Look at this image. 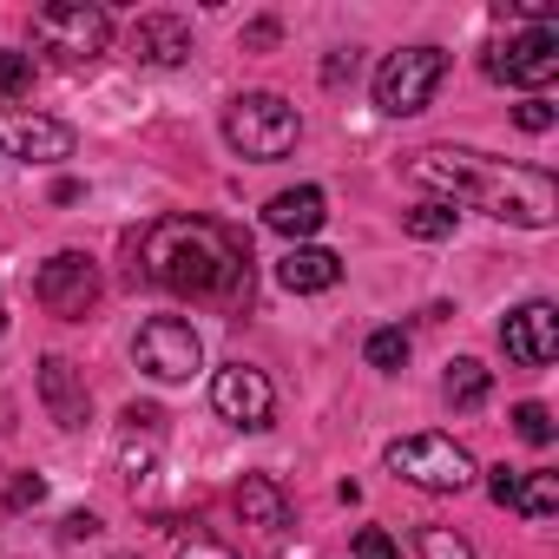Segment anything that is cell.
<instances>
[{
    "instance_id": "cell-1",
    "label": "cell",
    "mask_w": 559,
    "mask_h": 559,
    "mask_svg": "<svg viewBox=\"0 0 559 559\" xmlns=\"http://www.w3.org/2000/svg\"><path fill=\"white\" fill-rule=\"evenodd\" d=\"M408 178L428 185V191H441V204H474V211H487L500 224H520V230H546L559 217L552 171L507 165V158H487V152H467V145H428V152H415Z\"/></svg>"
},
{
    "instance_id": "cell-2",
    "label": "cell",
    "mask_w": 559,
    "mask_h": 559,
    "mask_svg": "<svg viewBox=\"0 0 559 559\" xmlns=\"http://www.w3.org/2000/svg\"><path fill=\"white\" fill-rule=\"evenodd\" d=\"M145 276L171 297L237 310L250 297V243L211 217H158L145 230Z\"/></svg>"
},
{
    "instance_id": "cell-3",
    "label": "cell",
    "mask_w": 559,
    "mask_h": 559,
    "mask_svg": "<svg viewBox=\"0 0 559 559\" xmlns=\"http://www.w3.org/2000/svg\"><path fill=\"white\" fill-rule=\"evenodd\" d=\"M224 139H230L237 158L276 165V158L297 152L304 119H297V106H290L284 93H243V99H230V112H224Z\"/></svg>"
},
{
    "instance_id": "cell-4",
    "label": "cell",
    "mask_w": 559,
    "mask_h": 559,
    "mask_svg": "<svg viewBox=\"0 0 559 559\" xmlns=\"http://www.w3.org/2000/svg\"><path fill=\"white\" fill-rule=\"evenodd\" d=\"M441 80H448V53L441 47H402L376 73V106L389 119H415V112H428V99L441 93Z\"/></svg>"
},
{
    "instance_id": "cell-5",
    "label": "cell",
    "mask_w": 559,
    "mask_h": 559,
    "mask_svg": "<svg viewBox=\"0 0 559 559\" xmlns=\"http://www.w3.org/2000/svg\"><path fill=\"white\" fill-rule=\"evenodd\" d=\"M389 467L428 493H461L474 480V461L454 435H408V441H389Z\"/></svg>"
},
{
    "instance_id": "cell-6",
    "label": "cell",
    "mask_w": 559,
    "mask_h": 559,
    "mask_svg": "<svg viewBox=\"0 0 559 559\" xmlns=\"http://www.w3.org/2000/svg\"><path fill=\"white\" fill-rule=\"evenodd\" d=\"M34 34L60 60H99L112 47V14L106 8H86V0H53V8H40Z\"/></svg>"
},
{
    "instance_id": "cell-7",
    "label": "cell",
    "mask_w": 559,
    "mask_h": 559,
    "mask_svg": "<svg viewBox=\"0 0 559 559\" xmlns=\"http://www.w3.org/2000/svg\"><path fill=\"white\" fill-rule=\"evenodd\" d=\"M132 356H139L145 376H158V382H185V376H198L204 343H198V330H191L185 317H152V323L139 330Z\"/></svg>"
},
{
    "instance_id": "cell-8",
    "label": "cell",
    "mask_w": 559,
    "mask_h": 559,
    "mask_svg": "<svg viewBox=\"0 0 559 559\" xmlns=\"http://www.w3.org/2000/svg\"><path fill=\"white\" fill-rule=\"evenodd\" d=\"M487 73H493L500 86H526V93L539 99V86H552V80H559V34H552V27L513 34L507 47H493V53H487Z\"/></svg>"
},
{
    "instance_id": "cell-9",
    "label": "cell",
    "mask_w": 559,
    "mask_h": 559,
    "mask_svg": "<svg viewBox=\"0 0 559 559\" xmlns=\"http://www.w3.org/2000/svg\"><path fill=\"white\" fill-rule=\"evenodd\" d=\"M211 408L230 421V428H270V415H276V389H270V376L263 369H250V362H224L217 376H211Z\"/></svg>"
},
{
    "instance_id": "cell-10",
    "label": "cell",
    "mask_w": 559,
    "mask_h": 559,
    "mask_svg": "<svg viewBox=\"0 0 559 559\" xmlns=\"http://www.w3.org/2000/svg\"><path fill=\"white\" fill-rule=\"evenodd\" d=\"M34 297H40L53 317L80 323V317L99 304V270H93V257H80V250L47 257V263H40V276H34Z\"/></svg>"
},
{
    "instance_id": "cell-11",
    "label": "cell",
    "mask_w": 559,
    "mask_h": 559,
    "mask_svg": "<svg viewBox=\"0 0 559 559\" xmlns=\"http://www.w3.org/2000/svg\"><path fill=\"white\" fill-rule=\"evenodd\" d=\"M500 349H507V362H520V369H546V362L559 356V310H552L546 297L520 304V310L500 323Z\"/></svg>"
},
{
    "instance_id": "cell-12",
    "label": "cell",
    "mask_w": 559,
    "mask_h": 559,
    "mask_svg": "<svg viewBox=\"0 0 559 559\" xmlns=\"http://www.w3.org/2000/svg\"><path fill=\"white\" fill-rule=\"evenodd\" d=\"M40 402H47V415L60 428H86L93 421V395H86V382H80V369L67 356H47L40 362Z\"/></svg>"
},
{
    "instance_id": "cell-13",
    "label": "cell",
    "mask_w": 559,
    "mask_h": 559,
    "mask_svg": "<svg viewBox=\"0 0 559 559\" xmlns=\"http://www.w3.org/2000/svg\"><path fill=\"white\" fill-rule=\"evenodd\" d=\"M8 139H14V152H21L27 165H60V158H73V126L40 119V112H8Z\"/></svg>"
},
{
    "instance_id": "cell-14",
    "label": "cell",
    "mask_w": 559,
    "mask_h": 559,
    "mask_svg": "<svg viewBox=\"0 0 559 559\" xmlns=\"http://www.w3.org/2000/svg\"><path fill=\"white\" fill-rule=\"evenodd\" d=\"M323 217H330V198H323L317 185L276 191V198L263 204V224H270L276 237H317V230H323Z\"/></svg>"
},
{
    "instance_id": "cell-15",
    "label": "cell",
    "mask_w": 559,
    "mask_h": 559,
    "mask_svg": "<svg viewBox=\"0 0 559 559\" xmlns=\"http://www.w3.org/2000/svg\"><path fill=\"white\" fill-rule=\"evenodd\" d=\"M276 284L297 290V297L336 290V284H343V257H336V250H317V243H297L284 263H276Z\"/></svg>"
},
{
    "instance_id": "cell-16",
    "label": "cell",
    "mask_w": 559,
    "mask_h": 559,
    "mask_svg": "<svg viewBox=\"0 0 559 559\" xmlns=\"http://www.w3.org/2000/svg\"><path fill=\"white\" fill-rule=\"evenodd\" d=\"M132 53L145 67H178V60H191V27L178 14H145L132 27Z\"/></svg>"
},
{
    "instance_id": "cell-17",
    "label": "cell",
    "mask_w": 559,
    "mask_h": 559,
    "mask_svg": "<svg viewBox=\"0 0 559 559\" xmlns=\"http://www.w3.org/2000/svg\"><path fill=\"white\" fill-rule=\"evenodd\" d=\"M237 513L250 526H263V533H284L290 526V500H284V487H276L270 474H243L237 480Z\"/></svg>"
},
{
    "instance_id": "cell-18",
    "label": "cell",
    "mask_w": 559,
    "mask_h": 559,
    "mask_svg": "<svg viewBox=\"0 0 559 559\" xmlns=\"http://www.w3.org/2000/svg\"><path fill=\"white\" fill-rule=\"evenodd\" d=\"M158 435H165V415L158 408H126V441H119V467L139 480L145 467H152V454H158Z\"/></svg>"
},
{
    "instance_id": "cell-19",
    "label": "cell",
    "mask_w": 559,
    "mask_h": 559,
    "mask_svg": "<svg viewBox=\"0 0 559 559\" xmlns=\"http://www.w3.org/2000/svg\"><path fill=\"white\" fill-rule=\"evenodd\" d=\"M441 395H448V408H480V402L493 395V376H487L474 356H461V362H448V382H441Z\"/></svg>"
},
{
    "instance_id": "cell-20",
    "label": "cell",
    "mask_w": 559,
    "mask_h": 559,
    "mask_svg": "<svg viewBox=\"0 0 559 559\" xmlns=\"http://www.w3.org/2000/svg\"><path fill=\"white\" fill-rule=\"evenodd\" d=\"M513 513H526V520H552V513H559V474H546V467H533V474H520V493H513Z\"/></svg>"
},
{
    "instance_id": "cell-21",
    "label": "cell",
    "mask_w": 559,
    "mask_h": 559,
    "mask_svg": "<svg viewBox=\"0 0 559 559\" xmlns=\"http://www.w3.org/2000/svg\"><path fill=\"white\" fill-rule=\"evenodd\" d=\"M402 230L408 237H421V243H441V237H454V204H415V211H402Z\"/></svg>"
},
{
    "instance_id": "cell-22",
    "label": "cell",
    "mask_w": 559,
    "mask_h": 559,
    "mask_svg": "<svg viewBox=\"0 0 559 559\" xmlns=\"http://www.w3.org/2000/svg\"><path fill=\"white\" fill-rule=\"evenodd\" d=\"M408 362V336L402 330H376L369 336V369H402Z\"/></svg>"
},
{
    "instance_id": "cell-23",
    "label": "cell",
    "mask_w": 559,
    "mask_h": 559,
    "mask_svg": "<svg viewBox=\"0 0 559 559\" xmlns=\"http://www.w3.org/2000/svg\"><path fill=\"white\" fill-rule=\"evenodd\" d=\"M513 428H520V441L546 448V441H552V415H546V402H520V408H513Z\"/></svg>"
},
{
    "instance_id": "cell-24",
    "label": "cell",
    "mask_w": 559,
    "mask_h": 559,
    "mask_svg": "<svg viewBox=\"0 0 559 559\" xmlns=\"http://www.w3.org/2000/svg\"><path fill=\"white\" fill-rule=\"evenodd\" d=\"M421 559H474V546L448 526H421Z\"/></svg>"
},
{
    "instance_id": "cell-25",
    "label": "cell",
    "mask_w": 559,
    "mask_h": 559,
    "mask_svg": "<svg viewBox=\"0 0 559 559\" xmlns=\"http://www.w3.org/2000/svg\"><path fill=\"white\" fill-rule=\"evenodd\" d=\"M34 86V53H0V93L21 99Z\"/></svg>"
},
{
    "instance_id": "cell-26",
    "label": "cell",
    "mask_w": 559,
    "mask_h": 559,
    "mask_svg": "<svg viewBox=\"0 0 559 559\" xmlns=\"http://www.w3.org/2000/svg\"><path fill=\"white\" fill-rule=\"evenodd\" d=\"M349 559H402V546H395V539H389L382 526H362V533H356V552H349Z\"/></svg>"
},
{
    "instance_id": "cell-27",
    "label": "cell",
    "mask_w": 559,
    "mask_h": 559,
    "mask_svg": "<svg viewBox=\"0 0 559 559\" xmlns=\"http://www.w3.org/2000/svg\"><path fill=\"white\" fill-rule=\"evenodd\" d=\"M513 126H520V132H552V106H546V99H526V106L513 112Z\"/></svg>"
},
{
    "instance_id": "cell-28",
    "label": "cell",
    "mask_w": 559,
    "mask_h": 559,
    "mask_svg": "<svg viewBox=\"0 0 559 559\" xmlns=\"http://www.w3.org/2000/svg\"><path fill=\"white\" fill-rule=\"evenodd\" d=\"M487 493H493V507H513V493H520V467H493V474H487Z\"/></svg>"
},
{
    "instance_id": "cell-29",
    "label": "cell",
    "mask_w": 559,
    "mask_h": 559,
    "mask_svg": "<svg viewBox=\"0 0 559 559\" xmlns=\"http://www.w3.org/2000/svg\"><path fill=\"white\" fill-rule=\"evenodd\" d=\"M40 493H47V480H40V474H21V480L8 487V507H14V513H21V507H40Z\"/></svg>"
},
{
    "instance_id": "cell-30",
    "label": "cell",
    "mask_w": 559,
    "mask_h": 559,
    "mask_svg": "<svg viewBox=\"0 0 559 559\" xmlns=\"http://www.w3.org/2000/svg\"><path fill=\"white\" fill-rule=\"evenodd\" d=\"M178 559H237V552H230V546H217V539H204V533H198V539H178Z\"/></svg>"
},
{
    "instance_id": "cell-31",
    "label": "cell",
    "mask_w": 559,
    "mask_h": 559,
    "mask_svg": "<svg viewBox=\"0 0 559 559\" xmlns=\"http://www.w3.org/2000/svg\"><path fill=\"white\" fill-rule=\"evenodd\" d=\"M93 533H99L93 513H67V539H93Z\"/></svg>"
},
{
    "instance_id": "cell-32",
    "label": "cell",
    "mask_w": 559,
    "mask_h": 559,
    "mask_svg": "<svg viewBox=\"0 0 559 559\" xmlns=\"http://www.w3.org/2000/svg\"><path fill=\"white\" fill-rule=\"evenodd\" d=\"M243 47H276V21H257V27L243 34Z\"/></svg>"
},
{
    "instance_id": "cell-33",
    "label": "cell",
    "mask_w": 559,
    "mask_h": 559,
    "mask_svg": "<svg viewBox=\"0 0 559 559\" xmlns=\"http://www.w3.org/2000/svg\"><path fill=\"white\" fill-rule=\"evenodd\" d=\"M349 73H356V53H349V60H343V53H336V60H330V67H323V80H330V86H343V80H349Z\"/></svg>"
},
{
    "instance_id": "cell-34",
    "label": "cell",
    "mask_w": 559,
    "mask_h": 559,
    "mask_svg": "<svg viewBox=\"0 0 559 559\" xmlns=\"http://www.w3.org/2000/svg\"><path fill=\"white\" fill-rule=\"evenodd\" d=\"M0 336H8V317H0Z\"/></svg>"
}]
</instances>
